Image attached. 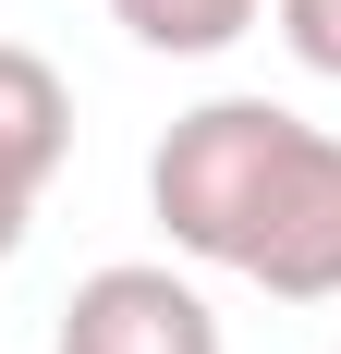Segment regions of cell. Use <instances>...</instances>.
I'll use <instances>...</instances> for the list:
<instances>
[{
    "mask_svg": "<svg viewBox=\"0 0 341 354\" xmlns=\"http://www.w3.org/2000/svg\"><path fill=\"white\" fill-rule=\"evenodd\" d=\"M146 208L183 257L280 293V306L341 293V135H317L280 98L183 110L159 135V159H146Z\"/></svg>",
    "mask_w": 341,
    "mask_h": 354,
    "instance_id": "obj_1",
    "label": "cell"
},
{
    "mask_svg": "<svg viewBox=\"0 0 341 354\" xmlns=\"http://www.w3.org/2000/svg\"><path fill=\"white\" fill-rule=\"evenodd\" d=\"M61 354H220V318H207V293L183 269H86L61 306Z\"/></svg>",
    "mask_w": 341,
    "mask_h": 354,
    "instance_id": "obj_2",
    "label": "cell"
},
{
    "mask_svg": "<svg viewBox=\"0 0 341 354\" xmlns=\"http://www.w3.org/2000/svg\"><path fill=\"white\" fill-rule=\"evenodd\" d=\"M61 159H73V86L37 49L0 37V257L25 245V220H37V196H49Z\"/></svg>",
    "mask_w": 341,
    "mask_h": 354,
    "instance_id": "obj_3",
    "label": "cell"
},
{
    "mask_svg": "<svg viewBox=\"0 0 341 354\" xmlns=\"http://www.w3.org/2000/svg\"><path fill=\"white\" fill-rule=\"evenodd\" d=\"M110 12H122L146 49H170V62H207V49H232L269 0H110Z\"/></svg>",
    "mask_w": 341,
    "mask_h": 354,
    "instance_id": "obj_4",
    "label": "cell"
},
{
    "mask_svg": "<svg viewBox=\"0 0 341 354\" xmlns=\"http://www.w3.org/2000/svg\"><path fill=\"white\" fill-rule=\"evenodd\" d=\"M269 12H280V37H293V62L341 86V0H269Z\"/></svg>",
    "mask_w": 341,
    "mask_h": 354,
    "instance_id": "obj_5",
    "label": "cell"
}]
</instances>
